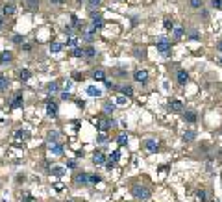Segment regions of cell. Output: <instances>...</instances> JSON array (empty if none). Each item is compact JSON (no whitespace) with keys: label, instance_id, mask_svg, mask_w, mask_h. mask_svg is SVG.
I'll list each match as a JSON object with an SVG mask.
<instances>
[{"label":"cell","instance_id":"obj_36","mask_svg":"<svg viewBox=\"0 0 222 202\" xmlns=\"http://www.w3.org/2000/svg\"><path fill=\"white\" fill-rule=\"evenodd\" d=\"M61 48H63V46H61L59 43H52V45H50V52H54V54L61 52Z\"/></svg>","mask_w":222,"mask_h":202},{"label":"cell","instance_id":"obj_26","mask_svg":"<svg viewBox=\"0 0 222 202\" xmlns=\"http://www.w3.org/2000/svg\"><path fill=\"white\" fill-rule=\"evenodd\" d=\"M93 78H95V80H106V72H104L102 69H98V71H93Z\"/></svg>","mask_w":222,"mask_h":202},{"label":"cell","instance_id":"obj_5","mask_svg":"<svg viewBox=\"0 0 222 202\" xmlns=\"http://www.w3.org/2000/svg\"><path fill=\"white\" fill-rule=\"evenodd\" d=\"M144 150L150 152V154H154V152L159 150V143L156 141V139H146V141H144Z\"/></svg>","mask_w":222,"mask_h":202},{"label":"cell","instance_id":"obj_47","mask_svg":"<svg viewBox=\"0 0 222 202\" xmlns=\"http://www.w3.org/2000/svg\"><path fill=\"white\" fill-rule=\"evenodd\" d=\"M107 141V136H106V132H100V136H98V143H106Z\"/></svg>","mask_w":222,"mask_h":202},{"label":"cell","instance_id":"obj_32","mask_svg":"<svg viewBox=\"0 0 222 202\" xmlns=\"http://www.w3.org/2000/svg\"><path fill=\"white\" fill-rule=\"evenodd\" d=\"M100 2H102V0H87V4H89V9H91V11H95V9L100 6Z\"/></svg>","mask_w":222,"mask_h":202},{"label":"cell","instance_id":"obj_59","mask_svg":"<svg viewBox=\"0 0 222 202\" xmlns=\"http://www.w3.org/2000/svg\"><path fill=\"white\" fill-rule=\"evenodd\" d=\"M78 2H80V4H83V2H87V0H78Z\"/></svg>","mask_w":222,"mask_h":202},{"label":"cell","instance_id":"obj_55","mask_svg":"<svg viewBox=\"0 0 222 202\" xmlns=\"http://www.w3.org/2000/svg\"><path fill=\"white\" fill-rule=\"evenodd\" d=\"M22 50H32V45H30V43H26V45H22Z\"/></svg>","mask_w":222,"mask_h":202},{"label":"cell","instance_id":"obj_46","mask_svg":"<svg viewBox=\"0 0 222 202\" xmlns=\"http://www.w3.org/2000/svg\"><path fill=\"white\" fill-rule=\"evenodd\" d=\"M126 102H128V97H124V95H121V97L117 98V104H119V106H124Z\"/></svg>","mask_w":222,"mask_h":202},{"label":"cell","instance_id":"obj_6","mask_svg":"<svg viewBox=\"0 0 222 202\" xmlns=\"http://www.w3.org/2000/svg\"><path fill=\"white\" fill-rule=\"evenodd\" d=\"M46 115H48V117H52V119L58 115V102L46 100Z\"/></svg>","mask_w":222,"mask_h":202},{"label":"cell","instance_id":"obj_19","mask_svg":"<svg viewBox=\"0 0 222 202\" xmlns=\"http://www.w3.org/2000/svg\"><path fill=\"white\" fill-rule=\"evenodd\" d=\"M24 4H26V8L32 9V11H35V9L39 8V0H24Z\"/></svg>","mask_w":222,"mask_h":202},{"label":"cell","instance_id":"obj_16","mask_svg":"<svg viewBox=\"0 0 222 202\" xmlns=\"http://www.w3.org/2000/svg\"><path fill=\"white\" fill-rule=\"evenodd\" d=\"M119 91H121V95L128 97V98H130V97L133 95V89H132L130 85H121V87H119Z\"/></svg>","mask_w":222,"mask_h":202},{"label":"cell","instance_id":"obj_52","mask_svg":"<svg viewBox=\"0 0 222 202\" xmlns=\"http://www.w3.org/2000/svg\"><path fill=\"white\" fill-rule=\"evenodd\" d=\"M70 87H72V82L69 80L67 83H65V87H63V89H65V91H70Z\"/></svg>","mask_w":222,"mask_h":202},{"label":"cell","instance_id":"obj_53","mask_svg":"<svg viewBox=\"0 0 222 202\" xmlns=\"http://www.w3.org/2000/svg\"><path fill=\"white\" fill-rule=\"evenodd\" d=\"M106 87H107V89H117V87H115L111 82H107V80H106Z\"/></svg>","mask_w":222,"mask_h":202},{"label":"cell","instance_id":"obj_33","mask_svg":"<svg viewBox=\"0 0 222 202\" xmlns=\"http://www.w3.org/2000/svg\"><path fill=\"white\" fill-rule=\"evenodd\" d=\"M72 56H74V58H85V54H83V48L76 46V48L72 50Z\"/></svg>","mask_w":222,"mask_h":202},{"label":"cell","instance_id":"obj_21","mask_svg":"<svg viewBox=\"0 0 222 202\" xmlns=\"http://www.w3.org/2000/svg\"><path fill=\"white\" fill-rule=\"evenodd\" d=\"M194 137H196L194 130H185V134H183V141H194Z\"/></svg>","mask_w":222,"mask_h":202},{"label":"cell","instance_id":"obj_28","mask_svg":"<svg viewBox=\"0 0 222 202\" xmlns=\"http://www.w3.org/2000/svg\"><path fill=\"white\" fill-rule=\"evenodd\" d=\"M117 143H119L121 146H124V145H128V136H126V132H122L121 136L117 137Z\"/></svg>","mask_w":222,"mask_h":202},{"label":"cell","instance_id":"obj_35","mask_svg":"<svg viewBox=\"0 0 222 202\" xmlns=\"http://www.w3.org/2000/svg\"><path fill=\"white\" fill-rule=\"evenodd\" d=\"M22 97H20V95H17V97H15V100L11 102V108H20V106H22Z\"/></svg>","mask_w":222,"mask_h":202},{"label":"cell","instance_id":"obj_24","mask_svg":"<svg viewBox=\"0 0 222 202\" xmlns=\"http://www.w3.org/2000/svg\"><path fill=\"white\" fill-rule=\"evenodd\" d=\"M30 76H32V72H30L28 69H22V71H19V78H20L22 82L30 80Z\"/></svg>","mask_w":222,"mask_h":202},{"label":"cell","instance_id":"obj_40","mask_svg":"<svg viewBox=\"0 0 222 202\" xmlns=\"http://www.w3.org/2000/svg\"><path fill=\"white\" fill-rule=\"evenodd\" d=\"M67 46L76 48V46H78V39H76V37H69V41H67Z\"/></svg>","mask_w":222,"mask_h":202},{"label":"cell","instance_id":"obj_54","mask_svg":"<svg viewBox=\"0 0 222 202\" xmlns=\"http://www.w3.org/2000/svg\"><path fill=\"white\" fill-rule=\"evenodd\" d=\"M76 106H78V108H81V109H83V108H85V102H83V100H76Z\"/></svg>","mask_w":222,"mask_h":202},{"label":"cell","instance_id":"obj_23","mask_svg":"<svg viewBox=\"0 0 222 202\" xmlns=\"http://www.w3.org/2000/svg\"><path fill=\"white\" fill-rule=\"evenodd\" d=\"M46 91H48V93H52V95H54V93H58V91H59V85H58V82H52V83H48V85H46Z\"/></svg>","mask_w":222,"mask_h":202},{"label":"cell","instance_id":"obj_50","mask_svg":"<svg viewBox=\"0 0 222 202\" xmlns=\"http://www.w3.org/2000/svg\"><path fill=\"white\" fill-rule=\"evenodd\" d=\"M85 76L83 74H80V72H76V74H72V80H83Z\"/></svg>","mask_w":222,"mask_h":202},{"label":"cell","instance_id":"obj_31","mask_svg":"<svg viewBox=\"0 0 222 202\" xmlns=\"http://www.w3.org/2000/svg\"><path fill=\"white\" fill-rule=\"evenodd\" d=\"M172 34H174V37H176V39H182L183 34H185V28H174V30H172Z\"/></svg>","mask_w":222,"mask_h":202},{"label":"cell","instance_id":"obj_51","mask_svg":"<svg viewBox=\"0 0 222 202\" xmlns=\"http://www.w3.org/2000/svg\"><path fill=\"white\" fill-rule=\"evenodd\" d=\"M50 4H54V6H61V4H65V0H48Z\"/></svg>","mask_w":222,"mask_h":202},{"label":"cell","instance_id":"obj_1","mask_svg":"<svg viewBox=\"0 0 222 202\" xmlns=\"http://www.w3.org/2000/svg\"><path fill=\"white\" fill-rule=\"evenodd\" d=\"M132 195H133L137 200H148L150 195H152V191H150L148 187H144V185H133V187H132Z\"/></svg>","mask_w":222,"mask_h":202},{"label":"cell","instance_id":"obj_39","mask_svg":"<svg viewBox=\"0 0 222 202\" xmlns=\"http://www.w3.org/2000/svg\"><path fill=\"white\" fill-rule=\"evenodd\" d=\"M100 180V174H89V183H98Z\"/></svg>","mask_w":222,"mask_h":202},{"label":"cell","instance_id":"obj_44","mask_svg":"<svg viewBox=\"0 0 222 202\" xmlns=\"http://www.w3.org/2000/svg\"><path fill=\"white\" fill-rule=\"evenodd\" d=\"M189 37H191V39H193V41H198V39H200V34H198L196 30H193V32L189 34Z\"/></svg>","mask_w":222,"mask_h":202},{"label":"cell","instance_id":"obj_48","mask_svg":"<svg viewBox=\"0 0 222 202\" xmlns=\"http://www.w3.org/2000/svg\"><path fill=\"white\" fill-rule=\"evenodd\" d=\"M67 167H69V169H76V162H74V160H69V162H67Z\"/></svg>","mask_w":222,"mask_h":202},{"label":"cell","instance_id":"obj_57","mask_svg":"<svg viewBox=\"0 0 222 202\" xmlns=\"http://www.w3.org/2000/svg\"><path fill=\"white\" fill-rule=\"evenodd\" d=\"M2 28H4V17L0 15V32H2Z\"/></svg>","mask_w":222,"mask_h":202},{"label":"cell","instance_id":"obj_58","mask_svg":"<svg viewBox=\"0 0 222 202\" xmlns=\"http://www.w3.org/2000/svg\"><path fill=\"white\" fill-rule=\"evenodd\" d=\"M219 63H220V65H222V56H220V58H219Z\"/></svg>","mask_w":222,"mask_h":202},{"label":"cell","instance_id":"obj_56","mask_svg":"<svg viewBox=\"0 0 222 202\" xmlns=\"http://www.w3.org/2000/svg\"><path fill=\"white\" fill-rule=\"evenodd\" d=\"M217 50H219V52H222V41H219V43H217Z\"/></svg>","mask_w":222,"mask_h":202},{"label":"cell","instance_id":"obj_12","mask_svg":"<svg viewBox=\"0 0 222 202\" xmlns=\"http://www.w3.org/2000/svg\"><path fill=\"white\" fill-rule=\"evenodd\" d=\"M15 11H17V8H15L13 4H4V8H2V13H4L6 17H11V15H15Z\"/></svg>","mask_w":222,"mask_h":202},{"label":"cell","instance_id":"obj_2","mask_svg":"<svg viewBox=\"0 0 222 202\" xmlns=\"http://www.w3.org/2000/svg\"><path fill=\"white\" fill-rule=\"evenodd\" d=\"M156 46H157V50L161 52V54H170V39L168 37H159L157 43H156Z\"/></svg>","mask_w":222,"mask_h":202},{"label":"cell","instance_id":"obj_25","mask_svg":"<svg viewBox=\"0 0 222 202\" xmlns=\"http://www.w3.org/2000/svg\"><path fill=\"white\" fill-rule=\"evenodd\" d=\"M8 85H9V80H8L4 74H0V91H6Z\"/></svg>","mask_w":222,"mask_h":202},{"label":"cell","instance_id":"obj_4","mask_svg":"<svg viewBox=\"0 0 222 202\" xmlns=\"http://www.w3.org/2000/svg\"><path fill=\"white\" fill-rule=\"evenodd\" d=\"M119 158H121V152H119V150H115V152H113V154L106 160V169H107V171H111V169L115 167V163L119 162Z\"/></svg>","mask_w":222,"mask_h":202},{"label":"cell","instance_id":"obj_17","mask_svg":"<svg viewBox=\"0 0 222 202\" xmlns=\"http://www.w3.org/2000/svg\"><path fill=\"white\" fill-rule=\"evenodd\" d=\"M58 139H59V134H58L56 130H52V132L48 134V137H46L48 145H54V143H58Z\"/></svg>","mask_w":222,"mask_h":202},{"label":"cell","instance_id":"obj_10","mask_svg":"<svg viewBox=\"0 0 222 202\" xmlns=\"http://www.w3.org/2000/svg\"><path fill=\"white\" fill-rule=\"evenodd\" d=\"M176 80H178V83H180V85H185V83H187V82H189V72H187V71H178V72H176Z\"/></svg>","mask_w":222,"mask_h":202},{"label":"cell","instance_id":"obj_22","mask_svg":"<svg viewBox=\"0 0 222 202\" xmlns=\"http://www.w3.org/2000/svg\"><path fill=\"white\" fill-rule=\"evenodd\" d=\"M87 95H89V97H100L102 91L100 89H96L95 85H91V87H87Z\"/></svg>","mask_w":222,"mask_h":202},{"label":"cell","instance_id":"obj_20","mask_svg":"<svg viewBox=\"0 0 222 202\" xmlns=\"http://www.w3.org/2000/svg\"><path fill=\"white\" fill-rule=\"evenodd\" d=\"M50 174L52 176H65V169L63 167H52L50 169Z\"/></svg>","mask_w":222,"mask_h":202},{"label":"cell","instance_id":"obj_29","mask_svg":"<svg viewBox=\"0 0 222 202\" xmlns=\"http://www.w3.org/2000/svg\"><path fill=\"white\" fill-rule=\"evenodd\" d=\"M196 199H198L200 202H205L207 200V193H205L204 189H198V191H196Z\"/></svg>","mask_w":222,"mask_h":202},{"label":"cell","instance_id":"obj_41","mask_svg":"<svg viewBox=\"0 0 222 202\" xmlns=\"http://www.w3.org/2000/svg\"><path fill=\"white\" fill-rule=\"evenodd\" d=\"M72 28H74L72 24H67V26L63 28V34H65V35H72Z\"/></svg>","mask_w":222,"mask_h":202},{"label":"cell","instance_id":"obj_8","mask_svg":"<svg viewBox=\"0 0 222 202\" xmlns=\"http://www.w3.org/2000/svg\"><path fill=\"white\" fill-rule=\"evenodd\" d=\"M182 119L185 122H196V111H193V109H185V111H182Z\"/></svg>","mask_w":222,"mask_h":202},{"label":"cell","instance_id":"obj_15","mask_svg":"<svg viewBox=\"0 0 222 202\" xmlns=\"http://www.w3.org/2000/svg\"><path fill=\"white\" fill-rule=\"evenodd\" d=\"M11 60H13V52L11 50H4L0 54V63H9Z\"/></svg>","mask_w":222,"mask_h":202},{"label":"cell","instance_id":"obj_49","mask_svg":"<svg viewBox=\"0 0 222 202\" xmlns=\"http://www.w3.org/2000/svg\"><path fill=\"white\" fill-rule=\"evenodd\" d=\"M61 98H63V100H69V98H70V93H69V91H63V93H61Z\"/></svg>","mask_w":222,"mask_h":202},{"label":"cell","instance_id":"obj_42","mask_svg":"<svg viewBox=\"0 0 222 202\" xmlns=\"http://www.w3.org/2000/svg\"><path fill=\"white\" fill-rule=\"evenodd\" d=\"M211 6L215 9H222V0H211Z\"/></svg>","mask_w":222,"mask_h":202},{"label":"cell","instance_id":"obj_11","mask_svg":"<svg viewBox=\"0 0 222 202\" xmlns=\"http://www.w3.org/2000/svg\"><path fill=\"white\" fill-rule=\"evenodd\" d=\"M104 162H106L104 152H102V150H96V152L93 154V163H95V165H104Z\"/></svg>","mask_w":222,"mask_h":202},{"label":"cell","instance_id":"obj_27","mask_svg":"<svg viewBox=\"0 0 222 202\" xmlns=\"http://www.w3.org/2000/svg\"><path fill=\"white\" fill-rule=\"evenodd\" d=\"M189 6H191L193 9H200L204 6V0H189Z\"/></svg>","mask_w":222,"mask_h":202},{"label":"cell","instance_id":"obj_14","mask_svg":"<svg viewBox=\"0 0 222 202\" xmlns=\"http://www.w3.org/2000/svg\"><path fill=\"white\" fill-rule=\"evenodd\" d=\"M48 148H50V152H52L54 156H61V154H63V145H59V143L48 145Z\"/></svg>","mask_w":222,"mask_h":202},{"label":"cell","instance_id":"obj_38","mask_svg":"<svg viewBox=\"0 0 222 202\" xmlns=\"http://www.w3.org/2000/svg\"><path fill=\"white\" fill-rule=\"evenodd\" d=\"M163 26H165V30H167V32H172V30H174V24H172L168 19L163 20Z\"/></svg>","mask_w":222,"mask_h":202},{"label":"cell","instance_id":"obj_43","mask_svg":"<svg viewBox=\"0 0 222 202\" xmlns=\"http://www.w3.org/2000/svg\"><path fill=\"white\" fill-rule=\"evenodd\" d=\"M13 43H15V45H22V43H24V37H22V35H13Z\"/></svg>","mask_w":222,"mask_h":202},{"label":"cell","instance_id":"obj_34","mask_svg":"<svg viewBox=\"0 0 222 202\" xmlns=\"http://www.w3.org/2000/svg\"><path fill=\"white\" fill-rule=\"evenodd\" d=\"M104 111H106V113H113V111H115V104L106 102V104H104Z\"/></svg>","mask_w":222,"mask_h":202},{"label":"cell","instance_id":"obj_7","mask_svg":"<svg viewBox=\"0 0 222 202\" xmlns=\"http://www.w3.org/2000/svg\"><path fill=\"white\" fill-rule=\"evenodd\" d=\"M168 109H170L172 113H182V111H183V102L182 100H176V98L170 100V102H168Z\"/></svg>","mask_w":222,"mask_h":202},{"label":"cell","instance_id":"obj_37","mask_svg":"<svg viewBox=\"0 0 222 202\" xmlns=\"http://www.w3.org/2000/svg\"><path fill=\"white\" fill-rule=\"evenodd\" d=\"M133 54H135L137 60H142V58H144V48H139V46H137V48L133 50Z\"/></svg>","mask_w":222,"mask_h":202},{"label":"cell","instance_id":"obj_30","mask_svg":"<svg viewBox=\"0 0 222 202\" xmlns=\"http://www.w3.org/2000/svg\"><path fill=\"white\" fill-rule=\"evenodd\" d=\"M89 17H91V20H93V22H96V20H104V17H102L100 11H91V15H89Z\"/></svg>","mask_w":222,"mask_h":202},{"label":"cell","instance_id":"obj_45","mask_svg":"<svg viewBox=\"0 0 222 202\" xmlns=\"http://www.w3.org/2000/svg\"><path fill=\"white\" fill-rule=\"evenodd\" d=\"M15 137H17V139H24V137H26V132H24V130H17V132H15Z\"/></svg>","mask_w":222,"mask_h":202},{"label":"cell","instance_id":"obj_9","mask_svg":"<svg viewBox=\"0 0 222 202\" xmlns=\"http://www.w3.org/2000/svg\"><path fill=\"white\" fill-rule=\"evenodd\" d=\"M133 80L141 82V83H146V80H148V71H144V69L135 71V72H133Z\"/></svg>","mask_w":222,"mask_h":202},{"label":"cell","instance_id":"obj_3","mask_svg":"<svg viewBox=\"0 0 222 202\" xmlns=\"http://www.w3.org/2000/svg\"><path fill=\"white\" fill-rule=\"evenodd\" d=\"M113 124H115V121H113V119H109V117H104V119H98V121H96L98 132H107Z\"/></svg>","mask_w":222,"mask_h":202},{"label":"cell","instance_id":"obj_13","mask_svg":"<svg viewBox=\"0 0 222 202\" xmlns=\"http://www.w3.org/2000/svg\"><path fill=\"white\" fill-rule=\"evenodd\" d=\"M74 180H76L78 185H85V183H89V174H87V173H78Z\"/></svg>","mask_w":222,"mask_h":202},{"label":"cell","instance_id":"obj_18","mask_svg":"<svg viewBox=\"0 0 222 202\" xmlns=\"http://www.w3.org/2000/svg\"><path fill=\"white\" fill-rule=\"evenodd\" d=\"M83 54H85V58L89 60V58H95V56H96V50H95V46H85V48H83Z\"/></svg>","mask_w":222,"mask_h":202}]
</instances>
